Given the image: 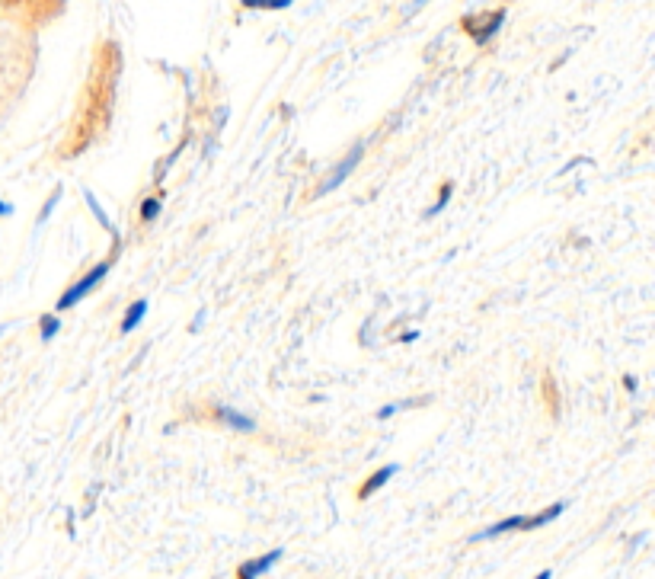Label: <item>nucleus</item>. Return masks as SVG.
<instances>
[{"label": "nucleus", "instance_id": "11", "mask_svg": "<svg viewBox=\"0 0 655 579\" xmlns=\"http://www.w3.org/2000/svg\"><path fill=\"white\" fill-rule=\"evenodd\" d=\"M544 400H547V410H550L553 416L560 413V394H556L553 375H544Z\"/></svg>", "mask_w": 655, "mask_h": 579}, {"label": "nucleus", "instance_id": "3", "mask_svg": "<svg viewBox=\"0 0 655 579\" xmlns=\"http://www.w3.org/2000/svg\"><path fill=\"white\" fill-rule=\"evenodd\" d=\"M64 10H68V0H0V16L32 32L52 26Z\"/></svg>", "mask_w": 655, "mask_h": 579}, {"label": "nucleus", "instance_id": "1", "mask_svg": "<svg viewBox=\"0 0 655 579\" xmlns=\"http://www.w3.org/2000/svg\"><path fill=\"white\" fill-rule=\"evenodd\" d=\"M119 77H122V48L119 42L103 39L90 58V74L84 80V87H80L71 128H68V135H64V141L58 144L61 160L80 157L109 132L112 112H116Z\"/></svg>", "mask_w": 655, "mask_h": 579}, {"label": "nucleus", "instance_id": "9", "mask_svg": "<svg viewBox=\"0 0 655 579\" xmlns=\"http://www.w3.org/2000/svg\"><path fill=\"white\" fill-rule=\"evenodd\" d=\"M144 314H147V301H144V298L131 301V308L125 311V317H122L119 330H122V333H131V330H135V327L141 324V320H144Z\"/></svg>", "mask_w": 655, "mask_h": 579}, {"label": "nucleus", "instance_id": "12", "mask_svg": "<svg viewBox=\"0 0 655 579\" xmlns=\"http://www.w3.org/2000/svg\"><path fill=\"white\" fill-rule=\"evenodd\" d=\"M451 192H454V183H441V186H438V202H435V208H432V212H429V215H438V212H441V208H445V205H448V199H451Z\"/></svg>", "mask_w": 655, "mask_h": 579}, {"label": "nucleus", "instance_id": "10", "mask_svg": "<svg viewBox=\"0 0 655 579\" xmlns=\"http://www.w3.org/2000/svg\"><path fill=\"white\" fill-rule=\"evenodd\" d=\"M160 208H163V199L160 196H147L144 202H141V224H151L157 215H160Z\"/></svg>", "mask_w": 655, "mask_h": 579}, {"label": "nucleus", "instance_id": "2", "mask_svg": "<svg viewBox=\"0 0 655 579\" xmlns=\"http://www.w3.org/2000/svg\"><path fill=\"white\" fill-rule=\"evenodd\" d=\"M39 64V32L0 16V128L20 106Z\"/></svg>", "mask_w": 655, "mask_h": 579}, {"label": "nucleus", "instance_id": "6", "mask_svg": "<svg viewBox=\"0 0 655 579\" xmlns=\"http://www.w3.org/2000/svg\"><path fill=\"white\" fill-rule=\"evenodd\" d=\"M211 420L221 423L224 429H237V432H253L256 423L250 420V416H243L231 407H224V404H211Z\"/></svg>", "mask_w": 655, "mask_h": 579}, {"label": "nucleus", "instance_id": "14", "mask_svg": "<svg viewBox=\"0 0 655 579\" xmlns=\"http://www.w3.org/2000/svg\"><path fill=\"white\" fill-rule=\"evenodd\" d=\"M0 215H7V208H4V205H0Z\"/></svg>", "mask_w": 655, "mask_h": 579}, {"label": "nucleus", "instance_id": "13", "mask_svg": "<svg viewBox=\"0 0 655 579\" xmlns=\"http://www.w3.org/2000/svg\"><path fill=\"white\" fill-rule=\"evenodd\" d=\"M58 333V317H42V340H52Z\"/></svg>", "mask_w": 655, "mask_h": 579}, {"label": "nucleus", "instance_id": "5", "mask_svg": "<svg viewBox=\"0 0 655 579\" xmlns=\"http://www.w3.org/2000/svg\"><path fill=\"white\" fill-rule=\"evenodd\" d=\"M362 154H365V148H362V144H355L352 154L339 160V164L333 167V176H330V180H323V183L317 186V192H314V196H310V199L326 196V192H333V189H339L342 183H346V176H349V173L358 167V160H362Z\"/></svg>", "mask_w": 655, "mask_h": 579}, {"label": "nucleus", "instance_id": "4", "mask_svg": "<svg viewBox=\"0 0 655 579\" xmlns=\"http://www.w3.org/2000/svg\"><path fill=\"white\" fill-rule=\"evenodd\" d=\"M116 260H119V247L112 250V253L106 256V260L96 263L93 269H87V272H84V279H77L71 288H64V292L58 295V301H55V311H68V308H74L77 301H84V298L93 292V288L106 279V272L112 269V263H116Z\"/></svg>", "mask_w": 655, "mask_h": 579}, {"label": "nucleus", "instance_id": "7", "mask_svg": "<svg viewBox=\"0 0 655 579\" xmlns=\"http://www.w3.org/2000/svg\"><path fill=\"white\" fill-rule=\"evenodd\" d=\"M397 471H400V468H397V464H384V468H381V471H374V474H368V477H365V484H362V487H358V490H355V500H358V503H365V500H371V496H374V493H378V490H381V487L387 484V480H390L393 474H397Z\"/></svg>", "mask_w": 655, "mask_h": 579}, {"label": "nucleus", "instance_id": "8", "mask_svg": "<svg viewBox=\"0 0 655 579\" xmlns=\"http://www.w3.org/2000/svg\"><path fill=\"white\" fill-rule=\"evenodd\" d=\"M278 557H282V551H269V554H262V557H256V560H247V564H240L237 570H234V576L237 579H253V576H262L269 567H275L278 564Z\"/></svg>", "mask_w": 655, "mask_h": 579}]
</instances>
